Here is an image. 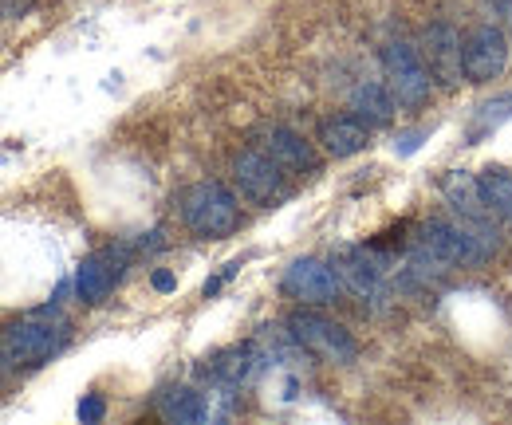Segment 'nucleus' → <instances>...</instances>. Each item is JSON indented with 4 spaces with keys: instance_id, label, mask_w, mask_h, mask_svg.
<instances>
[{
    "instance_id": "nucleus-8",
    "label": "nucleus",
    "mask_w": 512,
    "mask_h": 425,
    "mask_svg": "<svg viewBox=\"0 0 512 425\" xmlns=\"http://www.w3.org/2000/svg\"><path fill=\"white\" fill-rule=\"evenodd\" d=\"M422 56H426V67H430V75L442 83V87H461L469 75H465V40L449 28V24H430L426 28V48H422Z\"/></svg>"
},
{
    "instance_id": "nucleus-16",
    "label": "nucleus",
    "mask_w": 512,
    "mask_h": 425,
    "mask_svg": "<svg viewBox=\"0 0 512 425\" xmlns=\"http://www.w3.org/2000/svg\"><path fill=\"white\" fill-rule=\"evenodd\" d=\"M339 276L351 284V292L355 296H379V268L367 260V252H355V248H343V256H339Z\"/></svg>"
},
{
    "instance_id": "nucleus-9",
    "label": "nucleus",
    "mask_w": 512,
    "mask_h": 425,
    "mask_svg": "<svg viewBox=\"0 0 512 425\" xmlns=\"http://www.w3.org/2000/svg\"><path fill=\"white\" fill-rule=\"evenodd\" d=\"M123 272H127V256H123V252H115V248L91 252V256L79 264V272H75V292H79V300H83V304H103V300L115 292V284L123 280Z\"/></svg>"
},
{
    "instance_id": "nucleus-20",
    "label": "nucleus",
    "mask_w": 512,
    "mask_h": 425,
    "mask_svg": "<svg viewBox=\"0 0 512 425\" xmlns=\"http://www.w3.org/2000/svg\"><path fill=\"white\" fill-rule=\"evenodd\" d=\"M418 138H422V130H410V134H402V146H398V150H402V154H414V150H418Z\"/></svg>"
},
{
    "instance_id": "nucleus-6",
    "label": "nucleus",
    "mask_w": 512,
    "mask_h": 425,
    "mask_svg": "<svg viewBox=\"0 0 512 425\" xmlns=\"http://www.w3.org/2000/svg\"><path fill=\"white\" fill-rule=\"evenodd\" d=\"M339 284H343V276L316 256H300L284 272V292L300 304H331L339 296Z\"/></svg>"
},
{
    "instance_id": "nucleus-11",
    "label": "nucleus",
    "mask_w": 512,
    "mask_h": 425,
    "mask_svg": "<svg viewBox=\"0 0 512 425\" xmlns=\"http://www.w3.org/2000/svg\"><path fill=\"white\" fill-rule=\"evenodd\" d=\"M158 414L166 422H178V425H201L209 418H217L221 410L213 406L209 394H197V390H170L158 398Z\"/></svg>"
},
{
    "instance_id": "nucleus-17",
    "label": "nucleus",
    "mask_w": 512,
    "mask_h": 425,
    "mask_svg": "<svg viewBox=\"0 0 512 425\" xmlns=\"http://www.w3.org/2000/svg\"><path fill=\"white\" fill-rule=\"evenodd\" d=\"M481 193H485V201H489L493 213H501V217L512 221V174H505V170H485L481 174Z\"/></svg>"
},
{
    "instance_id": "nucleus-10",
    "label": "nucleus",
    "mask_w": 512,
    "mask_h": 425,
    "mask_svg": "<svg viewBox=\"0 0 512 425\" xmlns=\"http://www.w3.org/2000/svg\"><path fill=\"white\" fill-rule=\"evenodd\" d=\"M260 150L264 154H272L284 170H292V174H316V150L296 134V130H288V126H272L268 134H264V142H260Z\"/></svg>"
},
{
    "instance_id": "nucleus-7",
    "label": "nucleus",
    "mask_w": 512,
    "mask_h": 425,
    "mask_svg": "<svg viewBox=\"0 0 512 425\" xmlns=\"http://www.w3.org/2000/svg\"><path fill=\"white\" fill-rule=\"evenodd\" d=\"M509 67V36L493 24H481L465 36V75L469 83H489Z\"/></svg>"
},
{
    "instance_id": "nucleus-14",
    "label": "nucleus",
    "mask_w": 512,
    "mask_h": 425,
    "mask_svg": "<svg viewBox=\"0 0 512 425\" xmlns=\"http://www.w3.org/2000/svg\"><path fill=\"white\" fill-rule=\"evenodd\" d=\"M442 189H446V197L453 201V209H461L465 217H473V221L485 217L489 201L481 193V178H469L461 170H449V174H442Z\"/></svg>"
},
{
    "instance_id": "nucleus-12",
    "label": "nucleus",
    "mask_w": 512,
    "mask_h": 425,
    "mask_svg": "<svg viewBox=\"0 0 512 425\" xmlns=\"http://www.w3.org/2000/svg\"><path fill=\"white\" fill-rule=\"evenodd\" d=\"M367 142H371V130L359 119H327L320 126V146L331 158H351L367 150Z\"/></svg>"
},
{
    "instance_id": "nucleus-2",
    "label": "nucleus",
    "mask_w": 512,
    "mask_h": 425,
    "mask_svg": "<svg viewBox=\"0 0 512 425\" xmlns=\"http://www.w3.org/2000/svg\"><path fill=\"white\" fill-rule=\"evenodd\" d=\"M288 335H292L296 347L312 351L323 363L347 366V363H355V355H359V343L351 339V331L339 327L335 319H323L316 311H296V315L288 319Z\"/></svg>"
},
{
    "instance_id": "nucleus-3",
    "label": "nucleus",
    "mask_w": 512,
    "mask_h": 425,
    "mask_svg": "<svg viewBox=\"0 0 512 425\" xmlns=\"http://www.w3.org/2000/svg\"><path fill=\"white\" fill-rule=\"evenodd\" d=\"M67 339L64 323H44V319H24L12 323L4 331V366H40L44 359H52Z\"/></svg>"
},
{
    "instance_id": "nucleus-13",
    "label": "nucleus",
    "mask_w": 512,
    "mask_h": 425,
    "mask_svg": "<svg viewBox=\"0 0 512 425\" xmlns=\"http://www.w3.org/2000/svg\"><path fill=\"white\" fill-rule=\"evenodd\" d=\"M351 111H355L359 119L383 126V122L394 119V91L383 87V83H375V79H363V83L351 91Z\"/></svg>"
},
{
    "instance_id": "nucleus-1",
    "label": "nucleus",
    "mask_w": 512,
    "mask_h": 425,
    "mask_svg": "<svg viewBox=\"0 0 512 425\" xmlns=\"http://www.w3.org/2000/svg\"><path fill=\"white\" fill-rule=\"evenodd\" d=\"M182 221L193 237L221 241L241 225V205L221 182H197L182 193Z\"/></svg>"
},
{
    "instance_id": "nucleus-19",
    "label": "nucleus",
    "mask_w": 512,
    "mask_h": 425,
    "mask_svg": "<svg viewBox=\"0 0 512 425\" xmlns=\"http://www.w3.org/2000/svg\"><path fill=\"white\" fill-rule=\"evenodd\" d=\"M103 414H107L103 398H83V402H79V418H83V422H103Z\"/></svg>"
},
{
    "instance_id": "nucleus-15",
    "label": "nucleus",
    "mask_w": 512,
    "mask_h": 425,
    "mask_svg": "<svg viewBox=\"0 0 512 425\" xmlns=\"http://www.w3.org/2000/svg\"><path fill=\"white\" fill-rule=\"evenodd\" d=\"M260 355H256L253 343H245V347H229V351H221L217 359H213V374L225 382V386H245V382H253L256 370H260Z\"/></svg>"
},
{
    "instance_id": "nucleus-21",
    "label": "nucleus",
    "mask_w": 512,
    "mask_h": 425,
    "mask_svg": "<svg viewBox=\"0 0 512 425\" xmlns=\"http://www.w3.org/2000/svg\"><path fill=\"white\" fill-rule=\"evenodd\" d=\"M154 288H158V292H170V288H174V276H170V272H154Z\"/></svg>"
},
{
    "instance_id": "nucleus-4",
    "label": "nucleus",
    "mask_w": 512,
    "mask_h": 425,
    "mask_svg": "<svg viewBox=\"0 0 512 425\" xmlns=\"http://www.w3.org/2000/svg\"><path fill=\"white\" fill-rule=\"evenodd\" d=\"M383 71L402 107H422L434 91V75L426 67V56H418V48H410V44H386Z\"/></svg>"
},
{
    "instance_id": "nucleus-18",
    "label": "nucleus",
    "mask_w": 512,
    "mask_h": 425,
    "mask_svg": "<svg viewBox=\"0 0 512 425\" xmlns=\"http://www.w3.org/2000/svg\"><path fill=\"white\" fill-rule=\"evenodd\" d=\"M241 264H245V260H229V264H225V268H221L213 280H205V300H209V296H217V292H221V288H225V284H229V280L241 272Z\"/></svg>"
},
{
    "instance_id": "nucleus-5",
    "label": "nucleus",
    "mask_w": 512,
    "mask_h": 425,
    "mask_svg": "<svg viewBox=\"0 0 512 425\" xmlns=\"http://www.w3.org/2000/svg\"><path fill=\"white\" fill-rule=\"evenodd\" d=\"M233 182L241 189V197L253 205H276L280 197H288L284 166L264 150H241L233 158Z\"/></svg>"
}]
</instances>
